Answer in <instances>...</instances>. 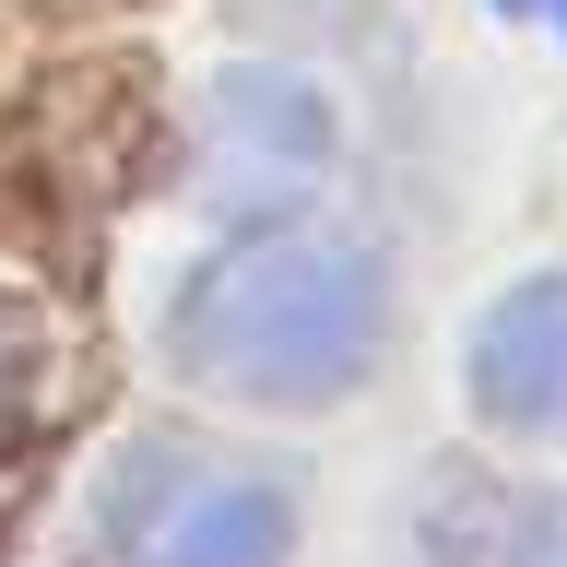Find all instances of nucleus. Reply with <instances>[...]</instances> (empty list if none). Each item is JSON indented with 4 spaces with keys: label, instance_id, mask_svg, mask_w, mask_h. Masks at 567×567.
Listing matches in <instances>:
<instances>
[{
    "label": "nucleus",
    "instance_id": "nucleus-1",
    "mask_svg": "<svg viewBox=\"0 0 567 567\" xmlns=\"http://www.w3.org/2000/svg\"><path fill=\"white\" fill-rule=\"evenodd\" d=\"M166 354L225 402H343L379 354V260L331 225H260L189 272Z\"/></svg>",
    "mask_w": 567,
    "mask_h": 567
},
{
    "label": "nucleus",
    "instance_id": "nucleus-2",
    "mask_svg": "<svg viewBox=\"0 0 567 567\" xmlns=\"http://www.w3.org/2000/svg\"><path fill=\"white\" fill-rule=\"evenodd\" d=\"M473 402H485V425H508V437L567 450V272L508 284L485 308V331H473Z\"/></svg>",
    "mask_w": 567,
    "mask_h": 567
},
{
    "label": "nucleus",
    "instance_id": "nucleus-3",
    "mask_svg": "<svg viewBox=\"0 0 567 567\" xmlns=\"http://www.w3.org/2000/svg\"><path fill=\"white\" fill-rule=\"evenodd\" d=\"M284 544H296V508H284V485H260V473H225V485L177 496L166 520H154L142 567H284Z\"/></svg>",
    "mask_w": 567,
    "mask_h": 567
},
{
    "label": "nucleus",
    "instance_id": "nucleus-4",
    "mask_svg": "<svg viewBox=\"0 0 567 567\" xmlns=\"http://www.w3.org/2000/svg\"><path fill=\"white\" fill-rule=\"evenodd\" d=\"M24 402H35V308H24V296H0V450H12Z\"/></svg>",
    "mask_w": 567,
    "mask_h": 567
},
{
    "label": "nucleus",
    "instance_id": "nucleus-5",
    "mask_svg": "<svg viewBox=\"0 0 567 567\" xmlns=\"http://www.w3.org/2000/svg\"><path fill=\"white\" fill-rule=\"evenodd\" d=\"M496 12H520V0H496Z\"/></svg>",
    "mask_w": 567,
    "mask_h": 567
},
{
    "label": "nucleus",
    "instance_id": "nucleus-6",
    "mask_svg": "<svg viewBox=\"0 0 567 567\" xmlns=\"http://www.w3.org/2000/svg\"><path fill=\"white\" fill-rule=\"evenodd\" d=\"M556 12H567V0H556Z\"/></svg>",
    "mask_w": 567,
    "mask_h": 567
}]
</instances>
